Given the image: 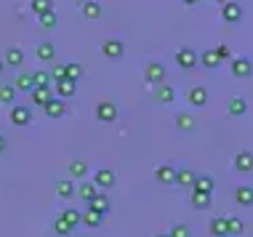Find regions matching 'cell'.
<instances>
[{
    "label": "cell",
    "mask_w": 253,
    "mask_h": 237,
    "mask_svg": "<svg viewBox=\"0 0 253 237\" xmlns=\"http://www.w3.org/2000/svg\"><path fill=\"white\" fill-rule=\"evenodd\" d=\"M93 112H96L99 123H115V120H118V107H115V101H109V99H101Z\"/></svg>",
    "instance_id": "cell-1"
},
{
    "label": "cell",
    "mask_w": 253,
    "mask_h": 237,
    "mask_svg": "<svg viewBox=\"0 0 253 237\" xmlns=\"http://www.w3.org/2000/svg\"><path fill=\"white\" fill-rule=\"evenodd\" d=\"M8 120L16 128H24V125H30L32 123V112H30V107H24V104H13L11 107V112H8Z\"/></svg>",
    "instance_id": "cell-2"
},
{
    "label": "cell",
    "mask_w": 253,
    "mask_h": 237,
    "mask_svg": "<svg viewBox=\"0 0 253 237\" xmlns=\"http://www.w3.org/2000/svg\"><path fill=\"white\" fill-rule=\"evenodd\" d=\"M101 53H104L107 59H112V62H118V59H123V53H126V45H123V40H118V38H109L101 43Z\"/></svg>",
    "instance_id": "cell-3"
},
{
    "label": "cell",
    "mask_w": 253,
    "mask_h": 237,
    "mask_svg": "<svg viewBox=\"0 0 253 237\" xmlns=\"http://www.w3.org/2000/svg\"><path fill=\"white\" fill-rule=\"evenodd\" d=\"M229 70H232V78H251L253 75V62L248 56H235Z\"/></svg>",
    "instance_id": "cell-4"
},
{
    "label": "cell",
    "mask_w": 253,
    "mask_h": 237,
    "mask_svg": "<svg viewBox=\"0 0 253 237\" xmlns=\"http://www.w3.org/2000/svg\"><path fill=\"white\" fill-rule=\"evenodd\" d=\"M221 19L229 24H237L243 19V5L235 3V0H227V3H221Z\"/></svg>",
    "instance_id": "cell-5"
},
{
    "label": "cell",
    "mask_w": 253,
    "mask_h": 237,
    "mask_svg": "<svg viewBox=\"0 0 253 237\" xmlns=\"http://www.w3.org/2000/svg\"><path fill=\"white\" fill-rule=\"evenodd\" d=\"M144 78H147V83H152V85L166 83V67H163L160 62H149L144 67Z\"/></svg>",
    "instance_id": "cell-6"
},
{
    "label": "cell",
    "mask_w": 253,
    "mask_h": 237,
    "mask_svg": "<svg viewBox=\"0 0 253 237\" xmlns=\"http://www.w3.org/2000/svg\"><path fill=\"white\" fill-rule=\"evenodd\" d=\"M155 181L157 184H176V165L173 162H163L155 168Z\"/></svg>",
    "instance_id": "cell-7"
},
{
    "label": "cell",
    "mask_w": 253,
    "mask_h": 237,
    "mask_svg": "<svg viewBox=\"0 0 253 237\" xmlns=\"http://www.w3.org/2000/svg\"><path fill=\"white\" fill-rule=\"evenodd\" d=\"M115 181H118V176H115L112 168H99V171L93 173V184H96V189H112Z\"/></svg>",
    "instance_id": "cell-8"
},
{
    "label": "cell",
    "mask_w": 253,
    "mask_h": 237,
    "mask_svg": "<svg viewBox=\"0 0 253 237\" xmlns=\"http://www.w3.org/2000/svg\"><path fill=\"white\" fill-rule=\"evenodd\" d=\"M43 112L48 115L51 120H59V118H64V112H67V104H64V99H56V96H53V99H48V101L43 104Z\"/></svg>",
    "instance_id": "cell-9"
},
{
    "label": "cell",
    "mask_w": 253,
    "mask_h": 237,
    "mask_svg": "<svg viewBox=\"0 0 253 237\" xmlns=\"http://www.w3.org/2000/svg\"><path fill=\"white\" fill-rule=\"evenodd\" d=\"M176 64H179L181 70H192V67H197V51L179 48V51H176Z\"/></svg>",
    "instance_id": "cell-10"
},
{
    "label": "cell",
    "mask_w": 253,
    "mask_h": 237,
    "mask_svg": "<svg viewBox=\"0 0 253 237\" xmlns=\"http://www.w3.org/2000/svg\"><path fill=\"white\" fill-rule=\"evenodd\" d=\"M30 99H32V104L43 107L48 99H53V91H51V85H35V88L30 91Z\"/></svg>",
    "instance_id": "cell-11"
},
{
    "label": "cell",
    "mask_w": 253,
    "mask_h": 237,
    "mask_svg": "<svg viewBox=\"0 0 253 237\" xmlns=\"http://www.w3.org/2000/svg\"><path fill=\"white\" fill-rule=\"evenodd\" d=\"M35 56L40 62H53V59H56V45H53L51 40H43V43H38Z\"/></svg>",
    "instance_id": "cell-12"
},
{
    "label": "cell",
    "mask_w": 253,
    "mask_h": 237,
    "mask_svg": "<svg viewBox=\"0 0 253 237\" xmlns=\"http://www.w3.org/2000/svg\"><path fill=\"white\" fill-rule=\"evenodd\" d=\"M101 219H104V216H101L99 211H93L91 205H85V211H80V224H85V227H101Z\"/></svg>",
    "instance_id": "cell-13"
},
{
    "label": "cell",
    "mask_w": 253,
    "mask_h": 237,
    "mask_svg": "<svg viewBox=\"0 0 253 237\" xmlns=\"http://www.w3.org/2000/svg\"><path fill=\"white\" fill-rule=\"evenodd\" d=\"M235 168L240 173H253V152H237L235 155Z\"/></svg>",
    "instance_id": "cell-14"
},
{
    "label": "cell",
    "mask_w": 253,
    "mask_h": 237,
    "mask_svg": "<svg viewBox=\"0 0 253 237\" xmlns=\"http://www.w3.org/2000/svg\"><path fill=\"white\" fill-rule=\"evenodd\" d=\"M187 99H189V104H192V107H205V101H208V91H205L203 85H195V88H189V91H187Z\"/></svg>",
    "instance_id": "cell-15"
},
{
    "label": "cell",
    "mask_w": 253,
    "mask_h": 237,
    "mask_svg": "<svg viewBox=\"0 0 253 237\" xmlns=\"http://www.w3.org/2000/svg\"><path fill=\"white\" fill-rule=\"evenodd\" d=\"M211 235L213 237H229V229H227V216H216V219H211Z\"/></svg>",
    "instance_id": "cell-16"
},
{
    "label": "cell",
    "mask_w": 253,
    "mask_h": 237,
    "mask_svg": "<svg viewBox=\"0 0 253 237\" xmlns=\"http://www.w3.org/2000/svg\"><path fill=\"white\" fill-rule=\"evenodd\" d=\"M235 200L240 202V205L251 208L253 205V187L251 184H240V187L235 189Z\"/></svg>",
    "instance_id": "cell-17"
},
{
    "label": "cell",
    "mask_w": 253,
    "mask_h": 237,
    "mask_svg": "<svg viewBox=\"0 0 253 237\" xmlns=\"http://www.w3.org/2000/svg\"><path fill=\"white\" fill-rule=\"evenodd\" d=\"M227 112L232 115V118H240V115L248 112V101H245L243 96H232L229 104H227Z\"/></svg>",
    "instance_id": "cell-18"
},
{
    "label": "cell",
    "mask_w": 253,
    "mask_h": 237,
    "mask_svg": "<svg viewBox=\"0 0 253 237\" xmlns=\"http://www.w3.org/2000/svg\"><path fill=\"white\" fill-rule=\"evenodd\" d=\"M75 192H78V187L72 184V179H59V181H56V195H59L61 200L75 198Z\"/></svg>",
    "instance_id": "cell-19"
},
{
    "label": "cell",
    "mask_w": 253,
    "mask_h": 237,
    "mask_svg": "<svg viewBox=\"0 0 253 237\" xmlns=\"http://www.w3.org/2000/svg\"><path fill=\"white\" fill-rule=\"evenodd\" d=\"M3 64L5 67H22L24 64V51L16 48V45L8 48V51H5V56H3Z\"/></svg>",
    "instance_id": "cell-20"
},
{
    "label": "cell",
    "mask_w": 253,
    "mask_h": 237,
    "mask_svg": "<svg viewBox=\"0 0 253 237\" xmlns=\"http://www.w3.org/2000/svg\"><path fill=\"white\" fill-rule=\"evenodd\" d=\"M56 93H59V99H72L75 93H78V83H75V80H59Z\"/></svg>",
    "instance_id": "cell-21"
},
{
    "label": "cell",
    "mask_w": 253,
    "mask_h": 237,
    "mask_svg": "<svg viewBox=\"0 0 253 237\" xmlns=\"http://www.w3.org/2000/svg\"><path fill=\"white\" fill-rule=\"evenodd\" d=\"M195 171L192 168H176V184L179 187H189L192 189V184H195Z\"/></svg>",
    "instance_id": "cell-22"
},
{
    "label": "cell",
    "mask_w": 253,
    "mask_h": 237,
    "mask_svg": "<svg viewBox=\"0 0 253 237\" xmlns=\"http://www.w3.org/2000/svg\"><path fill=\"white\" fill-rule=\"evenodd\" d=\"M13 88H16V91L30 93L32 88H35V83H32V75H30V72H19V75L13 78Z\"/></svg>",
    "instance_id": "cell-23"
},
{
    "label": "cell",
    "mask_w": 253,
    "mask_h": 237,
    "mask_svg": "<svg viewBox=\"0 0 253 237\" xmlns=\"http://www.w3.org/2000/svg\"><path fill=\"white\" fill-rule=\"evenodd\" d=\"M155 99L160 101V104H170V101L176 99V91L170 85H166V83H160L157 85V91H155Z\"/></svg>",
    "instance_id": "cell-24"
},
{
    "label": "cell",
    "mask_w": 253,
    "mask_h": 237,
    "mask_svg": "<svg viewBox=\"0 0 253 237\" xmlns=\"http://www.w3.org/2000/svg\"><path fill=\"white\" fill-rule=\"evenodd\" d=\"M88 205H91L93 211H99L101 216H107V213H109V208H112V202H109V198H107V195H101V192H99L96 198H93L91 202H88Z\"/></svg>",
    "instance_id": "cell-25"
},
{
    "label": "cell",
    "mask_w": 253,
    "mask_h": 237,
    "mask_svg": "<svg viewBox=\"0 0 253 237\" xmlns=\"http://www.w3.org/2000/svg\"><path fill=\"white\" fill-rule=\"evenodd\" d=\"M197 62L203 67H208V70H216V67L221 64V59H218L213 51H203V53H197Z\"/></svg>",
    "instance_id": "cell-26"
},
{
    "label": "cell",
    "mask_w": 253,
    "mask_h": 237,
    "mask_svg": "<svg viewBox=\"0 0 253 237\" xmlns=\"http://www.w3.org/2000/svg\"><path fill=\"white\" fill-rule=\"evenodd\" d=\"M70 176L72 179H85L88 176V162L85 160H72L70 162Z\"/></svg>",
    "instance_id": "cell-27"
},
{
    "label": "cell",
    "mask_w": 253,
    "mask_h": 237,
    "mask_svg": "<svg viewBox=\"0 0 253 237\" xmlns=\"http://www.w3.org/2000/svg\"><path fill=\"white\" fill-rule=\"evenodd\" d=\"M195 192H213V179L211 176H195V184H192Z\"/></svg>",
    "instance_id": "cell-28"
},
{
    "label": "cell",
    "mask_w": 253,
    "mask_h": 237,
    "mask_svg": "<svg viewBox=\"0 0 253 237\" xmlns=\"http://www.w3.org/2000/svg\"><path fill=\"white\" fill-rule=\"evenodd\" d=\"M192 208H197V211L211 208V195L208 192H195V189H192Z\"/></svg>",
    "instance_id": "cell-29"
},
{
    "label": "cell",
    "mask_w": 253,
    "mask_h": 237,
    "mask_svg": "<svg viewBox=\"0 0 253 237\" xmlns=\"http://www.w3.org/2000/svg\"><path fill=\"white\" fill-rule=\"evenodd\" d=\"M83 16L85 19H99L101 16V5L96 3V0H85L83 3Z\"/></svg>",
    "instance_id": "cell-30"
},
{
    "label": "cell",
    "mask_w": 253,
    "mask_h": 237,
    "mask_svg": "<svg viewBox=\"0 0 253 237\" xmlns=\"http://www.w3.org/2000/svg\"><path fill=\"white\" fill-rule=\"evenodd\" d=\"M176 128H179V131H192V128H195V118L189 112L176 115Z\"/></svg>",
    "instance_id": "cell-31"
},
{
    "label": "cell",
    "mask_w": 253,
    "mask_h": 237,
    "mask_svg": "<svg viewBox=\"0 0 253 237\" xmlns=\"http://www.w3.org/2000/svg\"><path fill=\"white\" fill-rule=\"evenodd\" d=\"M64 75H67V80H75V83H78V80L83 78V67L78 62H70V64H64Z\"/></svg>",
    "instance_id": "cell-32"
},
{
    "label": "cell",
    "mask_w": 253,
    "mask_h": 237,
    "mask_svg": "<svg viewBox=\"0 0 253 237\" xmlns=\"http://www.w3.org/2000/svg\"><path fill=\"white\" fill-rule=\"evenodd\" d=\"M59 216H61V219H64V221H67V224H70L72 229L80 224V211H78V208H64V211H61Z\"/></svg>",
    "instance_id": "cell-33"
},
{
    "label": "cell",
    "mask_w": 253,
    "mask_h": 237,
    "mask_svg": "<svg viewBox=\"0 0 253 237\" xmlns=\"http://www.w3.org/2000/svg\"><path fill=\"white\" fill-rule=\"evenodd\" d=\"M75 195H80V198H83L85 202H91V200L99 195V189H96V184H80V187H78V192H75Z\"/></svg>",
    "instance_id": "cell-34"
},
{
    "label": "cell",
    "mask_w": 253,
    "mask_h": 237,
    "mask_svg": "<svg viewBox=\"0 0 253 237\" xmlns=\"http://www.w3.org/2000/svg\"><path fill=\"white\" fill-rule=\"evenodd\" d=\"M30 11L32 13H45V11H53V3L51 0H30Z\"/></svg>",
    "instance_id": "cell-35"
},
{
    "label": "cell",
    "mask_w": 253,
    "mask_h": 237,
    "mask_svg": "<svg viewBox=\"0 0 253 237\" xmlns=\"http://www.w3.org/2000/svg\"><path fill=\"white\" fill-rule=\"evenodd\" d=\"M53 232H56L59 237H70V235H72V227L67 224L61 216H56V219H53Z\"/></svg>",
    "instance_id": "cell-36"
},
{
    "label": "cell",
    "mask_w": 253,
    "mask_h": 237,
    "mask_svg": "<svg viewBox=\"0 0 253 237\" xmlns=\"http://www.w3.org/2000/svg\"><path fill=\"white\" fill-rule=\"evenodd\" d=\"M13 99H16V88L13 85H0V101H3V104H13Z\"/></svg>",
    "instance_id": "cell-37"
},
{
    "label": "cell",
    "mask_w": 253,
    "mask_h": 237,
    "mask_svg": "<svg viewBox=\"0 0 253 237\" xmlns=\"http://www.w3.org/2000/svg\"><path fill=\"white\" fill-rule=\"evenodd\" d=\"M40 27H45V30H53V27H56V22H59V19H56V13H53V11H45V13H40Z\"/></svg>",
    "instance_id": "cell-38"
},
{
    "label": "cell",
    "mask_w": 253,
    "mask_h": 237,
    "mask_svg": "<svg viewBox=\"0 0 253 237\" xmlns=\"http://www.w3.org/2000/svg\"><path fill=\"white\" fill-rule=\"evenodd\" d=\"M227 229H229V235H243L245 224L237 219V216H227Z\"/></svg>",
    "instance_id": "cell-39"
},
{
    "label": "cell",
    "mask_w": 253,
    "mask_h": 237,
    "mask_svg": "<svg viewBox=\"0 0 253 237\" xmlns=\"http://www.w3.org/2000/svg\"><path fill=\"white\" fill-rule=\"evenodd\" d=\"M168 237H192V232H189L187 224H173L168 229Z\"/></svg>",
    "instance_id": "cell-40"
},
{
    "label": "cell",
    "mask_w": 253,
    "mask_h": 237,
    "mask_svg": "<svg viewBox=\"0 0 253 237\" xmlns=\"http://www.w3.org/2000/svg\"><path fill=\"white\" fill-rule=\"evenodd\" d=\"M32 83L35 85H51V75L45 70H38V72H32Z\"/></svg>",
    "instance_id": "cell-41"
},
{
    "label": "cell",
    "mask_w": 253,
    "mask_h": 237,
    "mask_svg": "<svg viewBox=\"0 0 253 237\" xmlns=\"http://www.w3.org/2000/svg\"><path fill=\"white\" fill-rule=\"evenodd\" d=\"M48 75H51L53 83H59V80H67V75H64V64H53V70L48 72Z\"/></svg>",
    "instance_id": "cell-42"
},
{
    "label": "cell",
    "mask_w": 253,
    "mask_h": 237,
    "mask_svg": "<svg viewBox=\"0 0 253 237\" xmlns=\"http://www.w3.org/2000/svg\"><path fill=\"white\" fill-rule=\"evenodd\" d=\"M213 53H216V56L218 59H221V62H224V59H229V45H216V48H213Z\"/></svg>",
    "instance_id": "cell-43"
},
{
    "label": "cell",
    "mask_w": 253,
    "mask_h": 237,
    "mask_svg": "<svg viewBox=\"0 0 253 237\" xmlns=\"http://www.w3.org/2000/svg\"><path fill=\"white\" fill-rule=\"evenodd\" d=\"M5 150H8V141H5V136H3V133H0V155H3Z\"/></svg>",
    "instance_id": "cell-44"
},
{
    "label": "cell",
    "mask_w": 253,
    "mask_h": 237,
    "mask_svg": "<svg viewBox=\"0 0 253 237\" xmlns=\"http://www.w3.org/2000/svg\"><path fill=\"white\" fill-rule=\"evenodd\" d=\"M184 3H187V5H197L200 0H184Z\"/></svg>",
    "instance_id": "cell-45"
},
{
    "label": "cell",
    "mask_w": 253,
    "mask_h": 237,
    "mask_svg": "<svg viewBox=\"0 0 253 237\" xmlns=\"http://www.w3.org/2000/svg\"><path fill=\"white\" fill-rule=\"evenodd\" d=\"M3 72H5V64H3V59H0V75H3Z\"/></svg>",
    "instance_id": "cell-46"
},
{
    "label": "cell",
    "mask_w": 253,
    "mask_h": 237,
    "mask_svg": "<svg viewBox=\"0 0 253 237\" xmlns=\"http://www.w3.org/2000/svg\"><path fill=\"white\" fill-rule=\"evenodd\" d=\"M155 237H168V232H166V235H155Z\"/></svg>",
    "instance_id": "cell-47"
},
{
    "label": "cell",
    "mask_w": 253,
    "mask_h": 237,
    "mask_svg": "<svg viewBox=\"0 0 253 237\" xmlns=\"http://www.w3.org/2000/svg\"><path fill=\"white\" fill-rule=\"evenodd\" d=\"M216 3H227V0H216Z\"/></svg>",
    "instance_id": "cell-48"
}]
</instances>
